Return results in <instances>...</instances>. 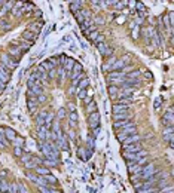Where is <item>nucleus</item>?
Returning a JSON list of instances; mask_svg holds the SVG:
<instances>
[{
  "label": "nucleus",
  "instance_id": "1",
  "mask_svg": "<svg viewBox=\"0 0 174 193\" xmlns=\"http://www.w3.org/2000/svg\"><path fill=\"white\" fill-rule=\"evenodd\" d=\"M135 132H137V128H135V123L133 122L131 125H127V126L118 129V140L122 143L127 137H130V135H133V134H135Z\"/></svg>",
  "mask_w": 174,
  "mask_h": 193
},
{
  "label": "nucleus",
  "instance_id": "2",
  "mask_svg": "<svg viewBox=\"0 0 174 193\" xmlns=\"http://www.w3.org/2000/svg\"><path fill=\"white\" fill-rule=\"evenodd\" d=\"M107 79H109L110 85L118 86V85H124V82L127 80V76H125L124 71H110V74H109Z\"/></svg>",
  "mask_w": 174,
  "mask_h": 193
},
{
  "label": "nucleus",
  "instance_id": "3",
  "mask_svg": "<svg viewBox=\"0 0 174 193\" xmlns=\"http://www.w3.org/2000/svg\"><path fill=\"white\" fill-rule=\"evenodd\" d=\"M0 61H2V67L5 68V70H8L9 73L14 70V68H17V65H18V61H15L12 57H9L8 54H3L2 57H0Z\"/></svg>",
  "mask_w": 174,
  "mask_h": 193
},
{
  "label": "nucleus",
  "instance_id": "4",
  "mask_svg": "<svg viewBox=\"0 0 174 193\" xmlns=\"http://www.w3.org/2000/svg\"><path fill=\"white\" fill-rule=\"evenodd\" d=\"M158 171H159V169H156V166H155L153 163H146V165L141 168V172L138 174V178H140V180H147L149 177L155 175Z\"/></svg>",
  "mask_w": 174,
  "mask_h": 193
},
{
  "label": "nucleus",
  "instance_id": "5",
  "mask_svg": "<svg viewBox=\"0 0 174 193\" xmlns=\"http://www.w3.org/2000/svg\"><path fill=\"white\" fill-rule=\"evenodd\" d=\"M27 86H28V91L33 92L34 95H42L43 94V83L39 82V80H36V79L30 77L28 82H27Z\"/></svg>",
  "mask_w": 174,
  "mask_h": 193
},
{
  "label": "nucleus",
  "instance_id": "6",
  "mask_svg": "<svg viewBox=\"0 0 174 193\" xmlns=\"http://www.w3.org/2000/svg\"><path fill=\"white\" fill-rule=\"evenodd\" d=\"M146 163H147V156L143 157V159L138 160V162H128V171H130V174H133V175L140 174V172H141V168H143Z\"/></svg>",
  "mask_w": 174,
  "mask_h": 193
},
{
  "label": "nucleus",
  "instance_id": "7",
  "mask_svg": "<svg viewBox=\"0 0 174 193\" xmlns=\"http://www.w3.org/2000/svg\"><path fill=\"white\" fill-rule=\"evenodd\" d=\"M124 67H125V62L121 61V59H115V61H110V62L103 65L104 70H112V71H122Z\"/></svg>",
  "mask_w": 174,
  "mask_h": 193
},
{
  "label": "nucleus",
  "instance_id": "8",
  "mask_svg": "<svg viewBox=\"0 0 174 193\" xmlns=\"http://www.w3.org/2000/svg\"><path fill=\"white\" fill-rule=\"evenodd\" d=\"M127 162H138L141 160L143 157L147 156V152L146 150H141V152H137V153H124Z\"/></svg>",
  "mask_w": 174,
  "mask_h": 193
},
{
  "label": "nucleus",
  "instance_id": "9",
  "mask_svg": "<svg viewBox=\"0 0 174 193\" xmlns=\"http://www.w3.org/2000/svg\"><path fill=\"white\" fill-rule=\"evenodd\" d=\"M97 48H98L100 54H101V55H103L104 58H109V57H112V55H113V49H112V48H109L106 42L97 43Z\"/></svg>",
  "mask_w": 174,
  "mask_h": 193
},
{
  "label": "nucleus",
  "instance_id": "10",
  "mask_svg": "<svg viewBox=\"0 0 174 193\" xmlns=\"http://www.w3.org/2000/svg\"><path fill=\"white\" fill-rule=\"evenodd\" d=\"M82 71H83V68H82V65L79 64V62H74V65H73V68H71V74H70V79L71 80H79V79H82Z\"/></svg>",
  "mask_w": 174,
  "mask_h": 193
},
{
  "label": "nucleus",
  "instance_id": "11",
  "mask_svg": "<svg viewBox=\"0 0 174 193\" xmlns=\"http://www.w3.org/2000/svg\"><path fill=\"white\" fill-rule=\"evenodd\" d=\"M141 150H143V146H141V143H138V141L122 147V153H137V152H141Z\"/></svg>",
  "mask_w": 174,
  "mask_h": 193
},
{
  "label": "nucleus",
  "instance_id": "12",
  "mask_svg": "<svg viewBox=\"0 0 174 193\" xmlns=\"http://www.w3.org/2000/svg\"><path fill=\"white\" fill-rule=\"evenodd\" d=\"M88 122H90V126L94 129V128H98L100 126V113L98 112H94L88 116Z\"/></svg>",
  "mask_w": 174,
  "mask_h": 193
},
{
  "label": "nucleus",
  "instance_id": "13",
  "mask_svg": "<svg viewBox=\"0 0 174 193\" xmlns=\"http://www.w3.org/2000/svg\"><path fill=\"white\" fill-rule=\"evenodd\" d=\"M57 146H60L61 147V150H68L70 149V146H68V141H67V138H66V135H64V132L61 131L60 134H58V138H57Z\"/></svg>",
  "mask_w": 174,
  "mask_h": 193
},
{
  "label": "nucleus",
  "instance_id": "14",
  "mask_svg": "<svg viewBox=\"0 0 174 193\" xmlns=\"http://www.w3.org/2000/svg\"><path fill=\"white\" fill-rule=\"evenodd\" d=\"M61 61H63L61 64H63V68H64L66 73H70L73 65H74V62H76L73 58H67V57H61Z\"/></svg>",
  "mask_w": 174,
  "mask_h": 193
},
{
  "label": "nucleus",
  "instance_id": "15",
  "mask_svg": "<svg viewBox=\"0 0 174 193\" xmlns=\"http://www.w3.org/2000/svg\"><path fill=\"white\" fill-rule=\"evenodd\" d=\"M8 55L12 57L15 61H18V59L23 57V51H21L18 46H11V48L8 49Z\"/></svg>",
  "mask_w": 174,
  "mask_h": 193
},
{
  "label": "nucleus",
  "instance_id": "16",
  "mask_svg": "<svg viewBox=\"0 0 174 193\" xmlns=\"http://www.w3.org/2000/svg\"><path fill=\"white\" fill-rule=\"evenodd\" d=\"M77 155H79V157L82 159V160H88L90 159V156H91V152L90 150H86V147H79L77 149Z\"/></svg>",
  "mask_w": 174,
  "mask_h": 193
},
{
  "label": "nucleus",
  "instance_id": "17",
  "mask_svg": "<svg viewBox=\"0 0 174 193\" xmlns=\"http://www.w3.org/2000/svg\"><path fill=\"white\" fill-rule=\"evenodd\" d=\"M128 113V106L125 104H113V115H122Z\"/></svg>",
  "mask_w": 174,
  "mask_h": 193
},
{
  "label": "nucleus",
  "instance_id": "18",
  "mask_svg": "<svg viewBox=\"0 0 174 193\" xmlns=\"http://www.w3.org/2000/svg\"><path fill=\"white\" fill-rule=\"evenodd\" d=\"M37 134H39V137H40L43 141H48V137H49L51 131H49V129H46V128H45V125H43V126H39V128H37Z\"/></svg>",
  "mask_w": 174,
  "mask_h": 193
},
{
  "label": "nucleus",
  "instance_id": "19",
  "mask_svg": "<svg viewBox=\"0 0 174 193\" xmlns=\"http://www.w3.org/2000/svg\"><path fill=\"white\" fill-rule=\"evenodd\" d=\"M138 140H140V135H138V134H133V135L127 137V138L122 141V147H125V146H128V144H133V143H137Z\"/></svg>",
  "mask_w": 174,
  "mask_h": 193
},
{
  "label": "nucleus",
  "instance_id": "20",
  "mask_svg": "<svg viewBox=\"0 0 174 193\" xmlns=\"http://www.w3.org/2000/svg\"><path fill=\"white\" fill-rule=\"evenodd\" d=\"M36 39H37V36H36V34H33V33H31V31H28V30H25V31L23 33V40H24V42L33 43Z\"/></svg>",
  "mask_w": 174,
  "mask_h": 193
},
{
  "label": "nucleus",
  "instance_id": "21",
  "mask_svg": "<svg viewBox=\"0 0 174 193\" xmlns=\"http://www.w3.org/2000/svg\"><path fill=\"white\" fill-rule=\"evenodd\" d=\"M42 25H43L42 22H33V24H30V25H28V28H27V30H28V31H31L33 34H36V36H37V34H39V31L42 30Z\"/></svg>",
  "mask_w": 174,
  "mask_h": 193
},
{
  "label": "nucleus",
  "instance_id": "22",
  "mask_svg": "<svg viewBox=\"0 0 174 193\" xmlns=\"http://www.w3.org/2000/svg\"><path fill=\"white\" fill-rule=\"evenodd\" d=\"M82 3L83 2H79V0H76V2H70V11L76 15L79 11H82Z\"/></svg>",
  "mask_w": 174,
  "mask_h": 193
},
{
  "label": "nucleus",
  "instance_id": "23",
  "mask_svg": "<svg viewBox=\"0 0 174 193\" xmlns=\"http://www.w3.org/2000/svg\"><path fill=\"white\" fill-rule=\"evenodd\" d=\"M0 192H2V193H11V184H9V181L0 178Z\"/></svg>",
  "mask_w": 174,
  "mask_h": 193
},
{
  "label": "nucleus",
  "instance_id": "24",
  "mask_svg": "<svg viewBox=\"0 0 174 193\" xmlns=\"http://www.w3.org/2000/svg\"><path fill=\"white\" fill-rule=\"evenodd\" d=\"M9 76H11V73H9L8 70H5L2 65H0V82H2V83H6V82L9 80Z\"/></svg>",
  "mask_w": 174,
  "mask_h": 193
},
{
  "label": "nucleus",
  "instance_id": "25",
  "mask_svg": "<svg viewBox=\"0 0 174 193\" xmlns=\"http://www.w3.org/2000/svg\"><path fill=\"white\" fill-rule=\"evenodd\" d=\"M34 172H36L37 175H40V177H45V175L51 174V171H49V169H48L46 166H42V165L36 166V168H34Z\"/></svg>",
  "mask_w": 174,
  "mask_h": 193
},
{
  "label": "nucleus",
  "instance_id": "26",
  "mask_svg": "<svg viewBox=\"0 0 174 193\" xmlns=\"http://www.w3.org/2000/svg\"><path fill=\"white\" fill-rule=\"evenodd\" d=\"M46 115H48V112H45V110H42L39 115H37V118H36V122H37V126H43L45 125V119H46Z\"/></svg>",
  "mask_w": 174,
  "mask_h": 193
},
{
  "label": "nucleus",
  "instance_id": "27",
  "mask_svg": "<svg viewBox=\"0 0 174 193\" xmlns=\"http://www.w3.org/2000/svg\"><path fill=\"white\" fill-rule=\"evenodd\" d=\"M131 123H133V120H130V119L116 120V122L113 123V128H115V129H121V128H124V126H127V125H131Z\"/></svg>",
  "mask_w": 174,
  "mask_h": 193
},
{
  "label": "nucleus",
  "instance_id": "28",
  "mask_svg": "<svg viewBox=\"0 0 174 193\" xmlns=\"http://www.w3.org/2000/svg\"><path fill=\"white\" fill-rule=\"evenodd\" d=\"M3 132H6V134H5V137H6V140H9L11 143L17 138V134H15V131H14V129L6 128V129H3Z\"/></svg>",
  "mask_w": 174,
  "mask_h": 193
},
{
  "label": "nucleus",
  "instance_id": "29",
  "mask_svg": "<svg viewBox=\"0 0 174 193\" xmlns=\"http://www.w3.org/2000/svg\"><path fill=\"white\" fill-rule=\"evenodd\" d=\"M162 120H165V122H168V123H171L173 125V109H168L167 110V113H164V118H162Z\"/></svg>",
  "mask_w": 174,
  "mask_h": 193
},
{
  "label": "nucleus",
  "instance_id": "30",
  "mask_svg": "<svg viewBox=\"0 0 174 193\" xmlns=\"http://www.w3.org/2000/svg\"><path fill=\"white\" fill-rule=\"evenodd\" d=\"M107 91H109V95L112 96V98H116V95L119 94V88H118V86H115V85H110Z\"/></svg>",
  "mask_w": 174,
  "mask_h": 193
},
{
  "label": "nucleus",
  "instance_id": "31",
  "mask_svg": "<svg viewBox=\"0 0 174 193\" xmlns=\"http://www.w3.org/2000/svg\"><path fill=\"white\" fill-rule=\"evenodd\" d=\"M90 85V79H86V77H82L77 83V89H86V86Z\"/></svg>",
  "mask_w": 174,
  "mask_h": 193
},
{
  "label": "nucleus",
  "instance_id": "32",
  "mask_svg": "<svg viewBox=\"0 0 174 193\" xmlns=\"http://www.w3.org/2000/svg\"><path fill=\"white\" fill-rule=\"evenodd\" d=\"M86 112H88V115L97 112V104H95V101H91V103L86 104Z\"/></svg>",
  "mask_w": 174,
  "mask_h": 193
},
{
  "label": "nucleus",
  "instance_id": "33",
  "mask_svg": "<svg viewBox=\"0 0 174 193\" xmlns=\"http://www.w3.org/2000/svg\"><path fill=\"white\" fill-rule=\"evenodd\" d=\"M67 118H68V122H70L73 126H76V122H77V113H76V112H70Z\"/></svg>",
  "mask_w": 174,
  "mask_h": 193
},
{
  "label": "nucleus",
  "instance_id": "34",
  "mask_svg": "<svg viewBox=\"0 0 174 193\" xmlns=\"http://www.w3.org/2000/svg\"><path fill=\"white\" fill-rule=\"evenodd\" d=\"M140 74H141V73H140L138 70H135V71H131L130 74H125V76H127L128 80H137V79L140 77Z\"/></svg>",
  "mask_w": 174,
  "mask_h": 193
},
{
  "label": "nucleus",
  "instance_id": "35",
  "mask_svg": "<svg viewBox=\"0 0 174 193\" xmlns=\"http://www.w3.org/2000/svg\"><path fill=\"white\" fill-rule=\"evenodd\" d=\"M156 190H158L156 187H140L137 189V193H153Z\"/></svg>",
  "mask_w": 174,
  "mask_h": 193
},
{
  "label": "nucleus",
  "instance_id": "36",
  "mask_svg": "<svg viewBox=\"0 0 174 193\" xmlns=\"http://www.w3.org/2000/svg\"><path fill=\"white\" fill-rule=\"evenodd\" d=\"M125 119H130V115L128 113H122V115H113V120H125Z\"/></svg>",
  "mask_w": 174,
  "mask_h": 193
},
{
  "label": "nucleus",
  "instance_id": "37",
  "mask_svg": "<svg viewBox=\"0 0 174 193\" xmlns=\"http://www.w3.org/2000/svg\"><path fill=\"white\" fill-rule=\"evenodd\" d=\"M43 178H45V181H46V183H48L49 186H51V184H55V183H57V178H55V177H54L52 174H48V175H45Z\"/></svg>",
  "mask_w": 174,
  "mask_h": 193
},
{
  "label": "nucleus",
  "instance_id": "38",
  "mask_svg": "<svg viewBox=\"0 0 174 193\" xmlns=\"http://www.w3.org/2000/svg\"><path fill=\"white\" fill-rule=\"evenodd\" d=\"M86 96H88L86 89H77V98H79V100H85Z\"/></svg>",
  "mask_w": 174,
  "mask_h": 193
},
{
  "label": "nucleus",
  "instance_id": "39",
  "mask_svg": "<svg viewBox=\"0 0 174 193\" xmlns=\"http://www.w3.org/2000/svg\"><path fill=\"white\" fill-rule=\"evenodd\" d=\"M161 106H162V98H161V96H156L155 101H153V109H155V110H159Z\"/></svg>",
  "mask_w": 174,
  "mask_h": 193
},
{
  "label": "nucleus",
  "instance_id": "40",
  "mask_svg": "<svg viewBox=\"0 0 174 193\" xmlns=\"http://www.w3.org/2000/svg\"><path fill=\"white\" fill-rule=\"evenodd\" d=\"M12 143H14V147H23V144H24V138H23V137H17Z\"/></svg>",
  "mask_w": 174,
  "mask_h": 193
},
{
  "label": "nucleus",
  "instance_id": "41",
  "mask_svg": "<svg viewBox=\"0 0 174 193\" xmlns=\"http://www.w3.org/2000/svg\"><path fill=\"white\" fill-rule=\"evenodd\" d=\"M31 157H33V155H30V153H23V156H21V162L25 165L27 162L31 160Z\"/></svg>",
  "mask_w": 174,
  "mask_h": 193
},
{
  "label": "nucleus",
  "instance_id": "42",
  "mask_svg": "<svg viewBox=\"0 0 174 193\" xmlns=\"http://www.w3.org/2000/svg\"><path fill=\"white\" fill-rule=\"evenodd\" d=\"M88 37H90V40H94V42H95V40L100 37V33H98L97 30H94V31H91V33L88 34Z\"/></svg>",
  "mask_w": 174,
  "mask_h": 193
},
{
  "label": "nucleus",
  "instance_id": "43",
  "mask_svg": "<svg viewBox=\"0 0 174 193\" xmlns=\"http://www.w3.org/2000/svg\"><path fill=\"white\" fill-rule=\"evenodd\" d=\"M27 106H28V110H30V112H33V110H36L37 103H34V101H31V100H27Z\"/></svg>",
  "mask_w": 174,
  "mask_h": 193
},
{
  "label": "nucleus",
  "instance_id": "44",
  "mask_svg": "<svg viewBox=\"0 0 174 193\" xmlns=\"http://www.w3.org/2000/svg\"><path fill=\"white\" fill-rule=\"evenodd\" d=\"M36 166H39V165L34 162V159H33V157H31V160H30V162H27V163H25V168H28V169H34Z\"/></svg>",
  "mask_w": 174,
  "mask_h": 193
},
{
  "label": "nucleus",
  "instance_id": "45",
  "mask_svg": "<svg viewBox=\"0 0 174 193\" xmlns=\"http://www.w3.org/2000/svg\"><path fill=\"white\" fill-rule=\"evenodd\" d=\"M94 144H95V143H94V138L90 137V138H88V150H90L91 153L94 152Z\"/></svg>",
  "mask_w": 174,
  "mask_h": 193
},
{
  "label": "nucleus",
  "instance_id": "46",
  "mask_svg": "<svg viewBox=\"0 0 174 193\" xmlns=\"http://www.w3.org/2000/svg\"><path fill=\"white\" fill-rule=\"evenodd\" d=\"M156 184H158L159 189H165V187L168 186V181H167V180H159V181H156Z\"/></svg>",
  "mask_w": 174,
  "mask_h": 193
},
{
  "label": "nucleus",
  "instance_id": "47",
  "mask_svg": "<svg viewBox=\"0 0 174 193\" xmlns=\"http://www.w3.org/2000/svg\"><path fill=\"white\" fill-rule=\"evenodd\" d=\"M127 3H128V2H115V8H116V9H124V8L127 6Z\"/></svg>",
  "mask_w": 174,
  "mask_h": 193
},
{
  "label": "nucleus",
  "instance_id": "48",
  "mask_svg": "<svg viewBox=\"0 0 174 193\" xmlns=\"http://www.w3.org/2000/svg\"><path fill=\"white\" fill-rule=\"evenodd\" d=\"M137 9H138V12H141V17H144V14H146V8L143 6V3H137Z\"/></svg>",
  "mask_w": 174,
  "mask_h": 193
},
{
  "label": "nucleus",
  "instance_id": "49",
  "mask_svg": "<svg viewBox=\"0 0 174 193\" xmlns=\"http://www.w3.org/2000/svg\"><path fill=\"white\" fill-rule=\"evenodd\" d=\"M27 177L33 181V183H37V178H39V175L37 174H31V172H27Z\"/></svg>",
  "mask_w": 174,
  "mask_h": 193
},
{
  "label": "nucleus",
  "instance_id": "50",
  "mask_svg": "<svg viewBox=\"0 0 174 193\" xmlns=\"http://www.w3.org/2000/svg\"><path fill=\"white\" fill-rule=\"evenodd\" d=\"M14 153H15L17 157H21V156H23V147H15V149H14Z\"/></svg>",
  "mask_w": 174,
  "mask_h": 193
},
{
  "label": "nucleus",
  "instance_id": "51",
  "mask_svg": "<svg viewBox=\"0 0 174 193\" xmlns=\"http://www.w3.org/2000/svg\"><path fill=\"white\" fill-rule=\"evenodd\" d=\"M11 193H20V186L18 184H11Z\"/></svg>",
  "mask_w": 174,
  "mask_h": 193
},
{
  "label": "nucleus",
  "instance_id": "52",
  "mask_svg": "<svg viewBox=\"0 0 174 193\" xmlns=\"http://www.w3.org/2000/svg\"><path fill=\"white\" fill-rule=\"evenodd\" d=\"M48 77H49V79H57V70H55V68L51 70L49 74H48Z\"/></svg>",
  "mask_w": 174,
  "mask_h": 193
},
{
  "label": "nucleus",
  "instance_id": "53",
  "mask_svg": "<svg viewBox=\"0 0 174 193\" xmlns=\"http://www.w3.org/2000/svg\"><path fill=\"white\" fill-rule=\"evenodd\" d=\"M43 165H48V166H55V165H57V162H54V160H48V159H45V160H43Z\"/></svg>",
  "mask_w": 174,
  "mask_h": 193
},
{
  "label": "nucleus",
  "instance_id": "54",
  "mask_svg": "<svg viewBox=\"0 0 174 193\" xmlns=\"http://www.w3.org/2000/svg\"><path fill=\"white\" fill-rule=\"evenodd\" d=\"M46 101V96L42 94V95H37V103H45Z\"/></svg>",
  "mask_w": 174,
  "mask_h": 193
},
{
  "label": "nucleus",
  "instance_id": "55",
  "mask_svg": "<svg viewBox=\"0 0 174 193\" xmlns=\"http://www.w3.org/2000/svg\"><path fill=\"white\" fill-rule=\"evenodd\" d=\"M6 146H5V138H3V135L0 134V149H5Z\"/></svg>",
  "mask_w": 174,
  "mask_h": 193
},
{
  "label": "nucleus",
  "instance_id": "56",
  "mask_svg": "<svg viewBox=\"0 0 174 193\" xmlns=\"http://www.w3.org/2000/svg\"><path fill=\"white\" fill-rule=\"evenodd\" d=\"M64 116H66V110H64V109H61V110L58 112V119H63Z\"/></svg>",
  "mask_w": 174,
  "mask_h": 193
},
{
  "label": "nucleus",
  "instance_id": "57",
  "mask_svg": "<svg viewBox=\"0 0 174 193\" xmlns=\"http://www.w3.org/2000/svg\"><path fill=\"white\" fill-rule=\"evenodd\" d=\"M5 89V83H2V82H0V92H2Z\"/></svg>",
  "mask_w": 174,
  "mask_h": 193
},
{
  "label": "nucleus",
  "instance_id": "58",
  "mask_svg": "<svg viewBox=\"0 0 174 193\" xmlns=\"http://www.w3.org/2000/svg\"><path fill=\"white\" fill-rule=\"evenodd\" d=\"M83 101H85V104H88V103H91V98H88V96H86V98H85Z\"/></svg>",
  "mask_w": 174,
  "mask_h": 193
},
{
  "label": "nucleus",
  "instance_id": "59",
  "mask_svg": "<svg viewBox=\"0 0 174 193\" xmlns=\"http://www.w3.org/2000/svg\"><path fill=\"white\" fill-rule=\"evenodd\" d=\"M153 193H162V192H161V190H156V192H153Z\"/></svg>",
  "mask_w": 174,
  "mask_h": 193
}]
</instances>
